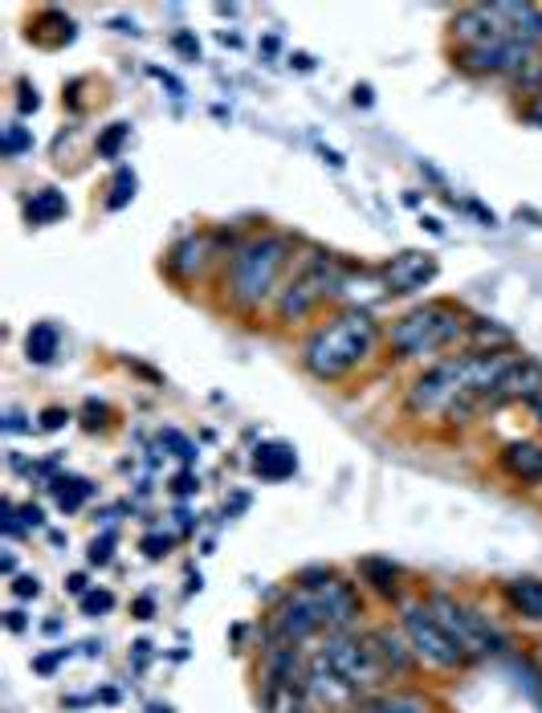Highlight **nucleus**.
<instances>
[{
    "mask_svg": "<svg viewBox=\"0 0 542 713\" xmlns=\"http://www.w3.org/2000/svg\"><path fill=\"white\" fill-rule=\"evenodd\" d=\"M347 265L326 253V249H306L298 265L290 270L285 277L282 294L273 302V323L282 326H294V323H306L310 314H319L326 302H338L343 290H347Z\"/></svg>",
    "mask_w": 542,
    "mask_h": 713,
    "instance_id": "nucleus-4",
    "label": "nucleus"
},
{
    "mask_svg": "<svg viewBox=\"0 0 542 713\" xmlns=\"http://www.w3.org/2000/svg\"><path fill=\"white\" fill-rule=\"evenodd\" d=\"M425 604L432 608L440 628L457 640V649L469 652L473 661H490V657H502V652L510 649V640H505L502 628H498L481 608H473L469 599L452 596V591H425Z\"/></svg>",
    "mask_w": 542,
    "mask_h": 713,
    "instance_id": "nucleus-6",
    "label": "nucleus"
},
{
    "mask_svg": "<svg viewBox=\"0 0 542 713\" xmlns=\"http://www.w3.org/2000/svg\"><path fill=\"white\" fill-rule=\"evenodd\" d=\"M0 570H4V575H17V558H13V555H4V563H0Z\"/></svg>",
    "mask_w": 542,
    "mask_h": 713,
    "instance_id": "nucleus-49",
    "label": "nucleus"
},
{
    "mask_svg": "<svg viewBox=\"0 0 542 713\" xmlns=\"http://www.w3.org/2000/svg\"><path fill=\"white\" fill-rule=\"evenodd\" d=\"M440 261L428 253V249H404L392 261H384L379 270V282L392 298H408V294H425L428 285L437 282Z\"/></svg>",
    "mask_w": 542,
    "mask_h": 713,
    "instance_id": "nucleus-11",
    "label": "nucleus"
},
{
    "mask_svg": "<svg viewBox=\"0 0 542 713\" xmlns=\"http://www.w3.org/2000/svg\"><path fill=\"white\" fill-rule=\"evenodd\" d=\"M396 623H400V632L408 636V644H413L420 669H428V673L457 677V673H465V669H473V664H478L469 652L457 649V640L440 628V620L432 616V608L425 604V596L404 599L400 608H396Z\"/></svg>",
    "mask_w": 542,
    "mask_h": 713,
    "instance_id": "nucleus-5",
    "label": "nucleus"
},
{
    "mask_svg": "<svg viewBox=\"0 0 542 713\" xmlns=\"http://www.w3.org/2000/svg\"><path fill=\"white\" fill-rule=\"evenodd\" d=\"M298 258H302L298 237L282 233V229L249 233L246 241L225 258L220 290H225L229 311L241 314V318H258L265 306L278 302L285 277H290V270L298 265Z\"/></svg>",
    "mask_w": 542,
    "mask_h": 713,
    "instance_id": "nucleus-1",
    "label": "nucleus"
},
{
    "mask_svg": "<svg viewBox=\"0 0 542 713\" xmlns=\"http://www.w3.org/2000/svg\"><path fill=\"white\" fill-rule=\"evenodd\" d=\"M527 408H530V416H534V424L542 428V396H539V400H530Z\"/></svg>",
    "mask_w": 542,
    "mask_h": 713,
    "instance_id": "nucleus-45",
    "label": "nucleus"
},
{
    "mask_svg": "<svg viewBox=\"0 0 542 713\" xmlns=\"http://www.w3.org/2000/svg\"><path fill=\"white\" fill-rule=\"evenodd\" d=\"M363 632H367L375 657H379V664L387 669L392 681H413V677L425 673L420 661H416L413 644H408V636L400 632V623H375V628H363Z\"/></svg>",
    "mask_w": 542,
    "mask_h": 713,
    "instance_id": "nucleus-12",
    "label": "nucleus"
},
{
    "mask_svg": "<svg viewBox=\"0 0 542 713\" xmlns=\"http://www.w3.org/2000/svg\"><path fill=\"white\" fill-rule=\"evenodd\" d=\"M159 441H164V444H171V449H176V457H184V461H192V457H196V449H192V444L184 441L180 432H171V428H168V432H164V437H159Z\"/></svg>",
    "mask_w": 542,
    "mask_h": 713,
    "instance_id": "nucleus-34",
    "label": "nucleus"
},
{
    "mask_svg": "<svg viewBox=\"0 0 542 713\" xmlns=\"http://www.w3.org/2000/svg\"><path fill=\"white\" fill-rule=\"evenodd\" d=\"M542 396V364L539 359H530V355H522L518 350L514 359H510V367L502 371V379H498V388H493L490 396V408H510V403H530Z\"/></svg>",
    "mask_w": 542,
    "mask_h": 713,
    "instance_id": "nucleus-14",
    "label": "nucleus"
},
{
    "mask_svg": "<svg viewBox=\"0 0 542 713\" xmlns=\"http://www.w3.org/2000/svg\"><path fill=\"white\" fill-rule=\"evenodd\" d=\"M465 343H469V350H510L514 347V335L505 326L490 323V318H469Z\"/></svg>",
    "mask_w": 542,
    "mask_h": 713,
    "instance_id": "nucleus-23",
    "label": "nucleus"
},
{
    "mask_svg": "<svg viewBox=\"0 0 542 713\" xmlns=\"http://www.w3.org/2000/svg\"><path fill=\"white\" fill-rule=\"evenodd\" d=\"M135 188H139V180H135V171L131 168H118L115 180H111V196H106V208L111 212H118V208H127L131 200H135Z\"/></svg>",
    "mask_w": 542,
    "mask_h": 713,
    "instance_id": "nucleus-25",
    "label": "nucleus"
},
{
    "mask_svg": "<svg viewBox=\"0 0 542 713\" xmlns=\"http://www.w3.org/2000/svg\"><path fill=\"white\" fill-rule=\"evenodd\" d=\"M217 237L212 233H192L184 237V241H176L168 253V273L176 277V282H196L200 273L217 261Z\"/></svg>",
    "mask_w": 542,
    "mask_h": 713,
    "instance_id": "nucleus-17",
    "label": "nucleus"
},
{
    "mask_svg": "<svg viewBox=\"0 0 542 713\" xmlns=\"http://www.w3.org/2000/svg\"><path fill=\"white\" fill-rule=\"evenodd\" d=\"M452 62L473 78H510V74L522 78L530 65L539 62V45H530L522 38H502L486 41V45H469V50H452Z\"/></svg>",
    "mask_w": 542,
    "mask_h": 713,
    "instance_id": "nucleus-9",
    "label": "nucleus"
},
{
    "mask_svg": "<svg viewBox=\"0 0 542 713\" xmlns=\"http://www.w3.org/2000/svg\"><path fill=\"white\" fill-rule=\"evenodd\" d=\"M347 713H445L437 705L432 693L416 685H392L379 689V693H367V698H355Z\"/></svg>",
    "mask_w": 542,
    "mask_h": 713,
    "instance_id": "nucleus-15",
    "label": "nucleus"
},
{
    "mask_svg": "<svg viewBox=\"0 0 542 713\" xmlns=\"http://www.w3.org/2000/svg\"><path fill=\"white\" fill-rule=\"evenodd\" d=\"M502 599H505V608L514 611L518 620L542 623V579H539V575H518V579H505Z\"/></svg>",
    "mask_w": 542,
    "mask_h": 713,
    "instance_id": "nucleus-19",
    "label": "nucleus"
},
{
    "mask_svg": "<svg viewBox=\"0 0 542 713\" xmlns=\"http://www.w3.org/2000/svg\"><path fill=\"white\" fill-rule=\"evenodd\" d=\"M253 473L261 481H285L298 473V453L282 441H265L253 449Z\"/></svg>",
    "mask_w": 542,
    "mask_h": 713,
    "instance_id": "nucleus-20",
    "label": "nucleus"
},
{
    "mask_svg": "<svg viewBox=\"0 0 542 713\" xmlns=\"http://www.w3.org/2000/svg\"><path fill=\"white\" fill-rule=\"evenodd\" d=\"M21 428H25V424H21V412L4 416V432H21Z\"/></svg>",
    "mask_w": 542,
    "mask_h": 713,
    "instance_id": "nucleus-43",
    "label": "nucleus"
},
{
    "mask_svg": "<svg viewBox=\"0 0 542 713\" xmlns=\"http://www.w3.org/2000/svg\"><path fill=\"white\" fill-rule=\"evenodd\" d=\"M379 343H384V331L375 323V314L367 306H343L310 331L298 350V364L319 384H343L372 364Z\"/></svg>",
    "mask_w": 542,
    "mask_h": 713,
    "instance_id": "nucleus-2",
    "label": "nucleus"
},
{
    "mask_svg": "<svg viewBox=\"0 0 542 713\" xmlns=\"http://www.w3.org/2000/svg\"><path fill=\"white\" fill-rule=\"evenodd\" d=\"M355 106H372V86H355Z\"/></svg>",
    "mask_w": 542,
    "mask_h": 713,
    "instance_id": "nucleus-42",
    "label": "nucleus"
},
{
    "mask_svg": "<svg viewBox=\"0 0 542 713\" xmlns=\"http://www.w3.org/2000/svg\"><path fill=\"white\" fill-rule=\"evenodd\" d=\"M111 608H115V591H106V587H91L82 596V616H106Z\"/></svg>",
    "mask_w": 542,
    "mask_h": 713,
    "instance_id": "nucleus-27",
    "label": "nucleus"
},
{
    "mask_svg": "<svg viewBox=\"0 0 542 713\" xmlns=\"http://www.w3.org/2000/svg\"><path fill=\"white\" fill-rule=\"evenodd\" d=\"M38 106H41L38 86H29V82H21V98H17V111H21V115H33Z\"/></svg>",
    "mask_w": 542,
    "mask_h": 713,
    "instance_id": "nucleus-32",
    "label": "nucleus"
},
{
    "mask_svg": "<svg viewBox=\"0 0 542 713\" xmlns=\"http://www.w3.org/2000/svg\"><path fill=\"white\" fill-rule=\"evenodd\" d=\"M498 469L514 485H527V490H539L542 485V441L539 437H514L498 449Z\"/></svg>",
    "mask_w": 542,
    "mask_h": 713,
    "instance_id": "nucleus-16",
    "label": "nucleus"
},
{
    "mask_svg": "<svg viewBox=\"0 0 542 713\" xmlns=\"http://www.w3.org/2000/svg\"><path fill=\"white\" fill-rule=\"evenodd\" d=\"M65 591H70V596H86V591H91V584H86V575H82V570H74V575H65Z\"/></svg>",
    "mask_w": 542,
    "mask_h": 713,
    "instance_id": "nucleus-36",
    "label": "nucleus"
},
{
    "mask_svg": "<svg viewBox=\"0 0 542 713\" xmlns=\"http://www.w3.org/2000/svg\"><path fill=\"white\" fill-rule=\"evenodd\" d=\"M50 490H53V497H58V506H62L65 514H74V510L94 493V485L86 478H53Z\"/></svg>",
    "mask_w": 542,
    "mask_h": 713,
    "instance_id": "nucleus-24",
    "label": "nucleus"
},
{
    "mask_svg": "<svg viewBox=\"0 0 542 713\" xmlns=\"http://www.w3.org/2000/svg\"><path fill=\"white\" fill-rule=\"evenodd\" d=\"M469 318L465 306L449 298H428L413 311H404L396 323L384 331V347L396 364H413V359H428V355H445L469 335Z\"/></svg>",
    "mask_w": 542,
    "mask_h": 713,
    "instance_id": "nucleus-3",
    "label": "nucleus"
},
{
    "mask_svg": "<svg viewBox=\"0 0 542 713\" xmlns=\"http://www.w3.org/2000/svg\"><path fill=\"white\" fill-rule=\"evenodd\" d=\"M285 713H319V710H314L310 701H298V705H290V710H285Z\"/></svg>",
    "mask_w": 542,
    "mask_h": 713,
    "instance_id": "nucleus-48",
    "label": "nucleus"
},
{
    "mask_svg": "<svg viewBox=\"0 0 542 713\" xmlns=\"http://www.w3.org/2000/svg\"><path fill=\"white\" fill-rule=\"evenodd\" d=\"M58 350H62V335H58V326H53V323H33V326H29V335H25L29 364H38V367L53 364V359H58Z\"/></svg>",
    "mask_w": 542,
    "mask_h": 713,
    "instance_id": "nucleus-22",
    "label": "nucleus"
},
{
    "mask_svg": "<svg viewBox=\"0 0 542 713\" xmlns=\"http://www.w3.org/2000/svg\"><path fill=\"white\" fill-rule=\"evenodd\" d=\"M131 616H135V620H152V616H155V599L152 596H139L135 604H131Z\"/></svg>",
    "mask_w": 542,
    "mask_h": 713,
    "instance_id": "nucleus-37",
    "label": "nucleus"
},
{
    "mask_svg": "<svg viewBox=\"0 0 542 713\" xmlns=\"http://www.w3.org/2000/svg\"><path fill=\"white\" fill-rule=\"evenodd\" d=\"M21 526H25V531H41V526H45L41 510L38 506H21Z\"/></svg>",
    "mask_w": 542,
    "mask_h": 713,
    "instance_id": "nucleus-38",
    "label": "nucleus"
},
{
    "mask_svg": "<svg viewBox=\"0 0 542 713\" xmlns=\"http://www.w3.org/2000/svg\"><path fill=\"white\" fill-rule=\"evenodd\" d=\"M323 159L331 164V168H343V156H338V151H331V147H323Z\"/></svg>",
    "mask_w": 542,
    "mask_h": 713,
    "instance_id": "nucleus-46",
    "label": "nucleus"
},
{
    "mask_svg": "<svg viewBox=\"0 0 542 713\" xmlns=\"http://www.w3.org/2000/svg\"><path fill=\"white\" fill-rule=\"evenodd\" d=\"M425 229H428V233H432V237H440V233H445V224H440L437 217H425Z\"/></svg>",
    "mask_w": 542,
    "mask_h": 713,
    "instance_id": "nucleus-47",
    "label": "nucleus"
},
{
    "mask_svg": "<svg viewBox=\"0 0 542 713\" xmlns=\"http://www.w3.org/2000/svg\"><path fill=\"white\" fill-rule=\"evenodd\" d=\"M111 558H115V534L106 531L91 543V551H86V563H91V567H111Z\"/></svg>",
    "mask_w": 542,
    "mask_h": 713,
    "instance_id": "nucleus-28",
    "label": "nucleus"
},
{
    "mask_svg": "<svg viewBox=\"0 0 542 713\" xmlns=\"http://www.w3.org/2000/svg\"><path fill=\"white\" fill-rule=\"evenodd\" d=\"M326 636V620L310 587H285L265 611V644H302Z\"/></svg>",
    "mask_w": 542,
    "mask_h": 713,
    "instance_id": "nucleus-8",
    "label": "nucleus"
},
{
    "mask_svg": "<svg viewBox=\"0 0 542 713\" xmlns=\"http://www.w3.org/2000/svg\"><path fill=\"white\" fill-rule=\"evenodd\" d=\"M4 623H9V628H13V632H25V611H4Z\"/></svg>",
    "mask_w": 542,
    "mask_h": 713,
    "instance_id": "nucleus-40",
    "label": "nucleus"
},
{
    "mask_svg": "<svg viewBox=\"0 0 542 713\" xmlns=\"http://www.w3.org/2000/svg\"><path fill=\"white\" fill-rule=\"evenodd\" d=\"M314 652H319V657H323V661L335 669L338 681H343V685H347L355 698H367V693H379V689L396 685V681L387 677L384 664H379V657H375L372 640H367V632H363V628H355V632L319 636Z\"/></svg>",
    "mask_w": 542,
    "mask_h": 713,
    "instance_id": "nucleus-7",
    "label": "nucleus"
},
{
    "mask_svg": "<svg viewBox=\"0 0 542 713\" xmlns=\"http://www.w3.org/2000/svg\"><path fill=\"white\" fill-rule=\"evenodd\" d=\"M139 546H143V555H147V558H164V555H171L176 538H171V534H147Z\"/></svg>",
    "mask_w": 542,
    "mask_h": 713,
    "instance_id": "nucleus-29",
    "label": "nucleus"
},
{
    "mask_svg": "<svg viewBox=\"0 0 542 713\" xmlns=\"http://www.w3.org/2000/svg\"><path fill=\"white\" fill-rule=\"evenodd\" d=\"M65 420H70V412H65V408H45V412H41V432H58Z\"/></svg>",
    "mask_w": 542,
    "mask_h": 713,
    "instance_id": "nucleus-35",
    "label": "nucleus"
},
{
    "mask_svg": "<svg viewBox=\"0 0 542 713\" xmlns=\"http://www.w3.org/2000/svg\"><path fill=\"white\" fill-rule=\"evenodd\" d=\"M171 45H176V50H180L184 57H192V62H200V41H196L192 33H176V38H171Z\"/></svg>",
    "mask_w": 542,
    "mask_h": 713,
    "instance_id": "nucleus-33",
    "label": "nucleus"
},
{
    "mask_svg": "<svg viewBox=\"0 0 542 713\" xmlns=\"http://www.w3.org/2000/svg\"><path fill=\"white\" fill-rule=\"evenodd\" d=\"M65 196L58 192V188H38V192L25 200V221L33 224V229H41V224H53L65 217Z\"/></svg>",
    "mask_w": 542,
    "mask_h": 713,
    "instance_id": "nucleus-21",
    "label": "nucleus"
},
{
    "mask_svg": "<svg viewBox=\"0 0 542 713\" xmlns=\"http://www.w3.org/2000/svg\"><path fill=\"white\" fill-rule=\"evenodd\" d=\"M13 596L17 599H38L41 596V579H38V575H13Z\"/></svg>",
    "mask_w": 542,
    "mask_h": 713,
    "instance_id": "nucleus-31",
    "label": "nucleus"
},
{
    "mask_svg": "<svg viewBox=\"0 0 542 713\" xmlns=\"http://www.w3.org/2000/svg\"><path fill=\"white\" fill-rule=\"evenodd\" d=\"M62 657H70V652H53V657H38V664H33V669H38V673H53V669H58V661H62Z\"/></svg>",
    "mask_w": 542,
    "mask_h": 713,
    "instance_id": "nucleus-39",
    "label": "nucleus"
},
{
    "mask_svg": "<svg viewBox=\"0 0 542 713\" xmlns=\"http://www.w3.org/2000/svg\"><path fill=\"white\" fill-rule=\"evenodd\" d=\"M359 587L375 591L384 604H396V608L408 599V596H404V570L396 567L392 558H379V555L359 558Z\"/></svg>",
    "mask_w": 542,
    "mask_h": 713,
    "instance_id": "nucleus-18",
    "label": "nucleus"
},
{
    "mask_svg": "<svg viewBox=\"0 0 542 713\" xmlns=\"http://www.w3.org/2000/svg\"><path fill=\"white\" fill-rule=\"evenodd\" d=\"M314 599H319V611L326 620V632H355L363 628V616H367V599H363V587L347 575H331L326 584L310 587Z\"/></svg>",
    "mask_w": 542,
    "mask_h": 713,
    "instance_id": "nucleus-10",
    "label": "nucleus"
},
{
    "mask_svg": "<svg viewBox=\"0 0 542 713\" xmlns=\"http://www.w3.org/2000/svg\"><path fill=\"white\" fill-rule=\"evenodd\" d=\"M192 490H196V478L192 473H184V478L176 481V493H192Z\"/></svg>",
    "mask_w": 542,
    "mask_h": 713,
    "instance_id": "nucleus-44",
    "label": "nucleus"
},
{
    "mask_svg": "<svg viewBox=\"0 0 542 713\" xmlns=\"http://www.w3.org/2000/svg\"><path fill=\"white\" fill-rule=\"evenodd\" d=\"M127 139H131L127 123H111V127L98 135V143H94V147H98V156H103V159H118V156H123V143H127Z\"/></svg>",
    "mask_w": 542,
    "mask_h": 713,
    "instance_id": "nucleus-26",
    "label": "nucleus"
},
{
    "mask_svg": "<svg viewBox=\"0 0 542 713\" xmlns=\"http://www.w3.org/2000/svg\"><path fill=\"white\" fill-rule=\"evenodd\" d=\"M302 698H306L319 713H347L351 705H355V693L338 681L335 669H331L314 649H310V661H306V689H302Z\"/></svg>",
    "mask_w": 542,
    "mask_h": 713,
    "instance_id": "nucleus-13",
    "label": "nucleus"
},
{
    "mask_svg": "<svg viewBox=\"0 0 542 713\" xmlns=\"http://www.w3.org/2000/svg\"><path fill=\"white\" fill-rule=\"evenodd\" d=\"M25 147H33V139H29L25 130H21V127L13 123V127L4 130V156H21Z\"/></svg>",
    "mask_w": 542,
    "mask_h": 713,
    "instance_id": "nucleus-30",
    "label": "nucleus"
},
{
    "mask_svg": "<svg viewBox=\"0 0 542 713\" xmlns=\"http://www.w3.org/2000/svg\"><path fill=\"white\" fill-rule=\"evenodd\" d=\"M527 118H530V123H539V127H542V98H530Z\"/></svg>",
    "mask_w": 542,
    "mask_h": 713,
    "instance_id": "nucleus-41",
    "label": "nucleus"
}]
</instances>
